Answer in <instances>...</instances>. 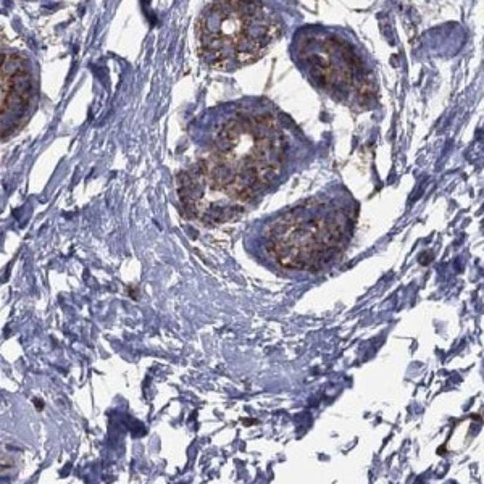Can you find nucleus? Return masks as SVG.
I'll use <instances>...</instances> for the list:
<instances>
[{
  "mask_svg": "<svg viewBox=\"0 0 484 484\" xmlns=\"http://www.w3.org/2000/svg\"><path fill=\"white\" fill-rule=\"evenodd\" d=\"M32 76L24 58L0 54V118L23 113L29 103Z\"/></svg>",
  "mask_w": 484,
  "mask_h": 484,
  "instance_id": "7ed1b4c3",
  "label": "nucleus"
},
{
  "mask_svg": "<svg viewBox=\"0 0 484 484\" xmlns=\"http://www.w3.org/2000/svg\"><path fill=\"white\" fill-rule=\"evenodd\" d=\"M34 402H36V407H37V409H44L42 402H37V399H34Z\"/></svg>",
  "mask_w": 484,
  "mask_h": 484,
  "instance_id": "20e7f679",
  "label": "nucleus"
},
{
  "mask_svg": "<svg viewBox=\"0 0 484 484\" xmlns=\"http://www.w3.org/2000/svg\"><path fill=\"white\" fill-rule=\"evenodd\" d=\"M297 58L323 89L338 97L365 94L361 65L346 45L334 37L310 34L297 44Z\"/></svg>",
  "mask_w": 484,
  "mask_h": 484,
  "instance_id": "f03ea898",
  "label": "nucleus"
},
{
  "mask_svg": "<svg viewBox=\"0 0 484 484\" xmlns=\"http://www.w3.org/2000/svg\"><path fill=\"white\" fill-rule=\"evenodd\" d=\"M279 31L275 13L260 0H215L197 19V50L210 68L234 71L262 58Z\"/></svg>",
  "mask_w": 484,
  "mask_h": 484,
  "instance_id": "f257e3e1",
  "label": "nucleus"
}]
</instances>
